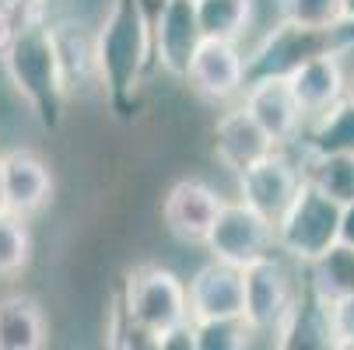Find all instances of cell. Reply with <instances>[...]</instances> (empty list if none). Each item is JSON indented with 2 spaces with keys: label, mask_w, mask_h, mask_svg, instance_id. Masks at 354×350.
I'll return each instance as SVG.
<instances>
[{
  "label": "cell",
  "mask_w": 354,
  "mask_h": 350,
  "mask_svg": "<svg viewBox=\"0 0 354 350\" xmlns=\"http://www.w3.org/2000/svg\"><path fill=\"white\" fill-rule=\"evenodd\" d=\"M95 57L102 91L120 119H130L140 98L144 70L155 57V18L140 0H113L95 32Z\"/></svg>",
  "instance_id": "6da1fadb"
},
{
  "label": "cell",
  "mask_w": 354,
  "mask_h": 350,
  "mask_svg": "<svg viewBox=\"0 0 354 350\" xmlns=\"http://www.w3.org/2000/svg\"><path fill=\"white\" fill-rule=\"evenodd\" d=\"M4 74L11 81V88L18 91V98L28 106V113L39 119L42 130H57L64 123V70H60V57H57V42H53V28L42 18L18 25L11 46L0 53Z\"/></svg>",
  "instance_id": "7a4b0ae2"
},
{
  "label": "cell",
  "mask_w": 354,
  "mask_h": 350,
  "mask_svg": "<svg viewBox=\"0 0 354 350\" xmlns=\"http://www.w3.org/2000/svg\"><path fill=\"white\" fill-rule=\"evenodd\" d=\"M340 221H344V207L333 196H326L316 182H301L291 207L281 214L277 228V253H284L295 263H313L316 256H323L330 245L340 242Z\"/></svg>",
  "instance_id": "3957f363"
},
{
  "label": "cell",
  "mask_w": 354,
  "mask_h": 350,
  "mask_svg": "<svg viewBox=\"0 0 354 350\" xmlns=\"http://www.w3.org/2000/svg\"><path fill=\"white\" fill-rule=\"evenodd\" d=\"M123 305L140 329L158 336L189 319V287L158 263H140L127 277Z\"/></svg>",
  "instance_id": "277c9868"
},
{
  "label": "cell",
  "mask_w": 354,
  "mask_h": 350,
  "mask_svg": "<svg viewBox=\"0 0 354 350\" xmlns=\"http://www.w3.org/2000/svg\"><path fill=\"white\" fill-rule=\"evenodd\" d=\"M204 249L221 260V263H232V266H252L267 256H274L277 249V228L274 221H267L260 211H252L249 204L235 200V204H225Z\"/></svg>",
  "instance_id": "5b68a950"
},
{
  "label": "cell",
  "mask_w": 354,
  "mask_h": 350,
  "mask_svg": "<svg viewBox=\"0 0 354 350\" xmlns=\"http://www.w3.org/2000/svg\"><path fill=\"white\" fill-rule=\"evenodd\" d=\"M301 182H306L301 165H295L284 155V147H277V151H270L257 165H249L245 172H239V200L249 204L252 211H260L267 221L277 224L281 214L291 207V200H295Z\"/></svg>",
  "instance_id": "8992f818"
},
{
  "label": "cell",
  "mask_w": 354,
  "mask_h": 350,
  "mask_svg": "<svg viewBox=\"0 0 354 350\" xmlns=\"http://www.w3.org/2000/svg\"><path fill=\"white\" fill-rule=\"evenodd\" d=\"M295 302H298V291L277 256L245 266V322L252 326V333L277 336Z\"/></svg>",
  "instance_id": "52a82bcc"
},
{
  "label": "cell",
  "mask_w": 354,
  "mask_h": 350,
  "mask_svg": "<svg viewBox=\"0 0 354 350\" xmlns=\"http://www.w3.org/2000/svg\"><path fill=\"white\" fill-rule=\"evenodd\" d=\"M204 39L207 35L200 28L196 0H169L155 14V60L176 81L189 77V67L200 53V46H204Z\"/></svg>",
  "instance_id": "ba28073f"
},
{
  "label": "cell",
  "mask_w": 354,
  "mask_h": 350,
  "mask_svg": "<svg viewBox=\"0 0 354 350\" xmlns=\"http://www.w3.org/2000/svg\"><path fill=\"white\" fill-rule=\"evenodd\" d=\"M228 204V200L207 186L204 179H179L169 193H165V204H162V221L165 228L186 242V245H204L221 207Z\"/></svg>",
  "instance_id": "9c48e42d"
},
{
  "label": "cell",
  "mask_w": 354,
  "mask_h": 350,
  "mask_svg": "<svg viewBox=\"0 0 354 350\" xmlns=\"http://www.w3.org/2000/svg\"><path fill=\"white\" fill-rule=\"evenodd\" d=\"M189 319H245V270L211 256L189 277Z\"/></svg>",
  "instance_id": "30bf717a"
},
{
  "label": "cell",
  "mask_w": 354,
  "mask_h": 350,
  "mask_svg": "<svg viewBox=\"0 0 354 350\" xmlns=\"http://www.w3.org/2000/svg\"><path fill=\"white\" fill-rule=\"evenodd\" d=\"M186 84L207 98V102H232L235 95L245 91V57L239 42L228 39H204L200 53L189 67Z\"/></svg>",
  "instance_id": "8fae6325"
},
{
  "label": "cell",
  "mask_w": 354,
  "mask_h": 350,
  "mask_svg": "<svg viewBox=\"0 0 354 350\" xmlns=\"http://www.w3.org/2000/svg\"><path fill=\"white\" fill-rule=\"evenodd\" d=\"M242 106L252 113L277 147H288L298 140L301 123H306V113H301L298 98L288 84V77H263V81H252L242 91Z\"/></svg>",
  "instance_id": "7c38bea8"
},
{
  "label": "cell",
  "mask_w": 354,
  "mask_h": 350,
  "mask_svg": "<svg viewBox=\"0 0 354 350\" xmlns=\"http://www.w3.org/2000/svg\"><path fill=\"white\" fill-rule=\"evenodd\" d=\"M270 151H277L274 137L252 119L245 106H235L214 123V158L221 162V168L239 175L249 165H257L260 158H267Z\"/></svg>",
  "instance_id": "4fadbf2b"
},
{
  "label": "cell",
  "mask_w": 354,
  "mask_h": 350,
  "mask_svg": "<svg viewBox=\"0 0 354 350\" xmlns=\"http://www.w3.org/2000/svg\"><path fill=\"white\" fill-rule=\"evenodd\" d=\"M295 98L301 113H306V119H316L323 116L326 109H333L340 98L351 91L347 84V74H344V57L337 53H323L309 64H301L291 77H288Z\"/></svg>",
  "instance_id": "5bb4252c"
},
{
  "label": "cell",
  "mask_w": 354,
  "mask_h": 350,
  "mask_svg": "<svg viewBox=\"0 0 354 350\" xmlns=\"http://www.w3.org/2000/svg\"><path fill=\"white\" fill-rule=\"evenodd\" d=\"M4 158V186H8V207L32 217L42 211L53 196V172H49L46 158L28 151V147H15V151L0 155Z\"/></svg>",
  "instance_id": "9a60e30c"
},
{
  "label": "cell",
  "mask_w": 354,
  "mask_h": 350,
  "mask_svg": "<svg viewBox=\"0 0 354 350\" xmlns=\"http://www.w3.org/2000/svg\"><path fill=\"white\" fill-rule=\"evenodd\" d=\"M274 347H284V350H330V347H337L333 305L323 302L319 294H313L309 287L298 291V302H295L291 315L284 319V326L277 329Z\"/></svg>",
  "instance_id": "2e32d148"
},
{
  "label": "cell",
  "mask_w": 354,
  "mask_h": 350,
  "mask_svg": "<svg viewBox=\"0 0 354 350\" xmlns=\"http://www.w3.org/2000/svg\"><path fill=\"white\" fill-rule=\"evenodd\" d=\"M49 28H53V42H57V57H60L67 91H84L91 84H102L98 57H95V35H88L84 25H77V21H57Z\"/></svg>",
  "instance_id": "e0dca14e"
},
{
  "label": "cell",
  "mask_w": 354,
  "mask_h": 350,
  "mask_svg": "<svg viewBox=\"0 0 354 350\" xmlns=\"http://www.w3.org/2000/svg\"><path fill=\"white\" fill-rule=\"evenodd\" d=\"M49 343V322L39 302L25 294L0 298V350H42Z\"/></svg>",
  "instance_id": "ac0fdd59"
},
{
  "label": "cell",
  "mask_w": 354,
  "mask_h": 350,
  "mask_svg": "<svg viewBox=\"0 0 354 350\" xmlns=\"http://www.w3.org/2000/svg\"><path fill=\"white\" fill-rule=\"evenodd\" d=\"M306 287L313 294H319L323 302L337 305L347 294H354V245L337 242L330 245L323 256H316L313 263H306Z\"/></svg>",
  "instance_id": "d6986e66"
},
{
  "label": "cell",
  "mask_w": 354,
  "mask_h": 350,
  "mask_svg": "<svg viewBox=\"0 0 354 350\" xmlns=\"http://www.w3.org/2000/svg\"><path fill=\"white\" fill-rule=\"evenodd\" d=\"M306 151L313 155H354V95L347 91L333 109L313 119Z\"/></svg>",
  "instance_id": "ffe728a7"
},
{
  "label": "cell",
  "mask_w": 354,
  "mask_h": 350,
  "mask_svg": "<svg viewBox=\"0 0 354 350\" xmlns=\"http://www.w3.org/2000/svg\"><path fill=\"white\" fill-rule=\"evenodd\" d=\"M301 172L326 196H333L340 207L354 204V155H313V151H306Z\"/></svg>",
  "instance_id": "44dd1931"
},
{
  "label": "cell",
  "mask_w": 354,
  "mask_h": 350,
  "mask_svg": "<svg viewBox=\"0 0 354 350\" xmlns=\"http://www.w3.org/2000/svg\"><path fill=\"white\" fill-rule=\"evenodd\" d=\"M196 14L207 39L239 42L252 21V0H196Z\"/></svg>",
  "instance_id": "7402d4cb"
},
{
  "label": "cell",
  "mask_w": 354,
  "mask_h": 350,
  "mask_svg": "<svg viewBox=\"0 0 354 350\" xmlns=\"http://www.w3.org/2000/svg\"><path fill=\"white\" fill-rule=\"evenodd\" d=\"M32 260V231L28 217L18 211H0V280L18 277Z\"/></svg>",
  "instance_id": "603a6c76"
},
{
  "label": "cell",
  "mask_w": 354,
  "mask_h": 350,
  "mask_svg": "<svg viewBox=\"0 0 354 350\" xmlns=\"http://www.w3.org/2000/svg\"><path fill=\"white\" fill-rule=\"evenodd\" d=\"M193 329L196 350H242L249 347V336H257L245 319H200Z\"/></svg>",
  "instance_id": "cb8c5ba5"
},
{
  "label": "cell",
  "mask_w": 354,
  "mask_h": 350,
  "mask_svg": "<svg viewBox=\"0 0 354 350\" xmlns=\"http://www.w3.org/2000/svg\"><path fill=\"white\" fill-rule=\"evenodd\" d=\"M277 11L284 21L295 25L330 28L344 18V0H277Z\"/></svg>",
  "instance_id": "d4e9b609"
},
{
  "label": "cell",
  "mask_w": 354,
  "mask_h": 350,
  "mask_svg": "<svg viewBox=\"0 0 354 350\" xmlns=\"http://www.w3.org/2000/svg\"><path fill=\"white\" fill-rule=\"evenodd\" d=\"M333 333H337V347L354 350V294L333 305Z\"/></svg>",
  "instance_id": "484cf974"
},
{
  "label": "cell",
  "mask_w": 354,
  "mask_h": 350,
  "mask_svg": "<svg viewBox=\"0 0 354 350\" xmlns=\"http://www.w3.org/2000/svg\"><path fill=\"white\" fill-rule=\"evenodd\" d=\"M155 347L158 350H196V329H193V319L165 329L155 336Z\"/></svg>",
  "instance_id": "4316f807"
},
{
  "label": "cell",
  "mask_w": 354,
  "mask_h": 350,
  "mask_svg": "<svg viewBox=\"0 0 354 350\" xmlns=\"http://www.w3.org/2000/svg\"><path fill=\"white\" fill-rule=\"evenodd\" d=\"M18 25H21L18 11H15V8H8V4H0V53H4V49L11 46V39H15Z\"/></svg>",
  "instance_id": "83f0119b"
},
{
  "label": "cell",
  "mask_w": 354,
  "mask_h": 350,
  "mask_svg": "<svg viewBox=\"0 0 354 350\" xmlns=\"http://www.w3.org/2000/svg\"><path fill=\"white\" fill-rule=\"evenodd\" d=\"M340 242L354 245V204L344 207V221H340Z\"/></svg>",
  "instance_id": "f1b7e54d"
},
{
  "label": "cell",
  "mask_w": 354,
  "mask_h": 350,
  "mask_svg": "<svg viewBox=\"0 0 354 350\" xmlns=\"http://www.w3.org/2000/svg\"><path fill=\"white\" fill-rule=\"evenodd\" d=\"M140 4H144V11H147L151 18H155V14H158L165 4H169V0H140Z\"/></svg>",
  "instance_id": "f546056e"
},
{
  "label": "cell",
  "mask_w": 354,
  "mask_h": 350,
  "mask_svg": "<svg viewBox=\"0 0 354 350\" xmlns=\"http://www.w3.org/2000/svg\"><path fill=\"white\" fill-rule=\"evenodd\" d=\"M0 211H8V186H4V158H0Z\"/></svg>",
  "instance_id": "4dcf8cb0"
},
{
  "label": "cell",
  "mask_w": 354,
  "mask_h": 350,
  "mask_svg": "<svg viewBox=\"0 0 354 350\" xmlns=\"http://www.w3.org/2000/svg\"><path fill=\"white\" fill-rule=\"evenodd\" d=\"M344 18H354V0H344Z\"/></svg>",
  "instance_id": "1f68e13d"
},
{
  "label": "cell",
  "mask_w": 354,
  "mask_h": 350,
  "mask_svg": "<svg viewBox=\"0 0 354 350\" xmlns=\"http://www.w3.org/2000/svg\"><path fill=\"white\" fill-rule=\"evenodd\" d=\"M351 95H354V77H351Z\"/></svg>",
  "instance_id": "d6a6232c"
},
{
  "label": "cell",
  "mask_w": 354,
  "mask_h": 350,
  "mask_svg": "<svg viewBox=\"0 0 354 350\" xmlns=\"http://www.w3.org/2000/svg\"><path fill=\"white\" fill-rule=\"evenodd\" d=\"M42 4H53V0H42Z\"/></svg>",
  "instance_id": "836d02e7"
}]
</instances>
